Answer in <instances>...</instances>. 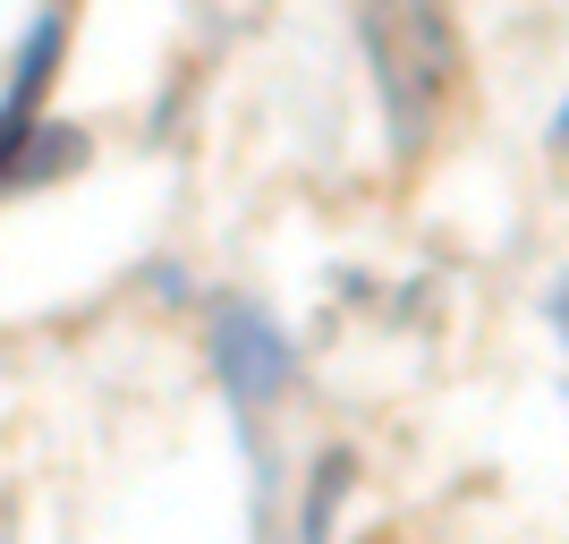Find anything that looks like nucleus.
I'll use <instances>...</instances> for the list:
<instances>
[{"label": "nucleus", "instance_id": "nucleus-1", "mask_svg": "<svg viewBox=\"0 0 569 544\" xmlns=\"http://www.w3.org/2000/svg\"><path fill=\"white\" fill-rule=\"evenodd\" d=\"M366 43H375L382 60V95H391V137L417 145L426 137V119L442 111V95H451V26H442V9L433 0H375L366 9Z\"/></svg>", "mask_w": 569, "mask_h": 544}, {"label": "nucleus", "instance_id": "nucleus-2", "mask_svg": "<svg viewBox=\"0 0 569 544\" xmlns=\"http://www.w3.org/2000/svg\"><path fill=\"white\" fill-rule=\"evenodd\" d=\"M213 349H221V375H230L238 400H272V392L289 383V357H281V340H272V324H256L247 307L221 315Z\"/></svg>", "mask_w": 569, "mask_h": 544}, {"label": "nucleus", "instance_id": "nucleus-3", "mask_svg": "<svg viewBox=\"0 0 569 544\" xmlns=\"http://www.w3.org/2000/svg\"><path fill=\"white\" fill-rule=\"evenodd\" d=\"M561 137H569V119H561Z\"/></svg>", "mask_w": 569, "mask_h": 544}]
</instances>
